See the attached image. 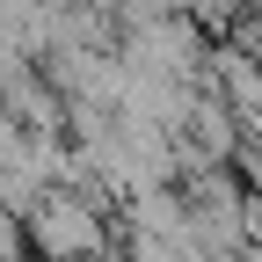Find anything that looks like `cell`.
<instances>
[{
  "label": "cell",
  "mask_w": 262,
  "mask_h": 262,
  "mask_svg": "<svg viewBox=\"0 0 262 262\" xmlns=\"http://www.w3.org/2000/svg\"><path fill=\"white\" fill-rule=\"evenodd\" d=\"M29 248L44 262H102L110 226H102V204H95V182H51L29 204Z\"/></svg>",
  "instance_id": "cell-1"
}]
</instances>
